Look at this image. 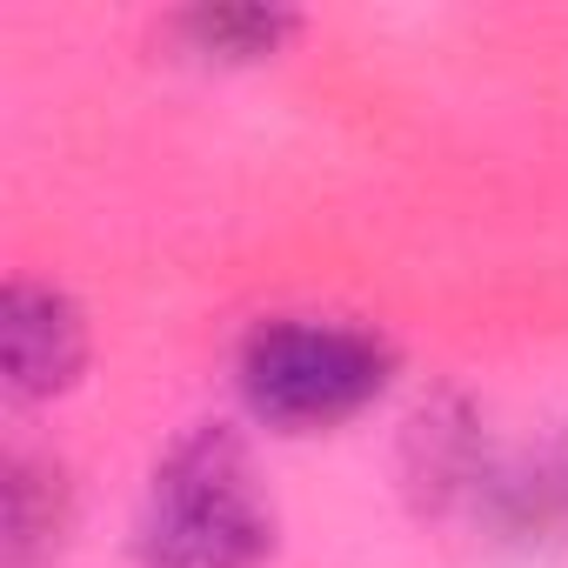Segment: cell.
<instances>
[{"label": "cell", "mask_w": 568, "mask_h": 568, "mask_svg": "<svg viewBox=\"0 0 568 568\" xmlns=\"http://www.w3.org/2000/svg\"><path fill=\"white\" fill-rule=\"evenodd\" d=\"M134 548L148 568H261L274 548V501L234 428L181 435L141 495Z\"/></svg>", "instance_id": "6da1fadb"}, {"label": "cell", "mask_w": 568, "mask_h": 568, "mask_svg": "<svg viewBox=\"0 0 568 568\" xmlns=\"http://www.w3.org/2000/svg\"><path fill=\"white\" fill-rule=\"evenodd\" d=\"M68 528V495H61V475L34 468V462H14L8 468V568H34Z\"/></svg>", "instance_id": "5b68a950"}, {"label": "cell", "mask_w": 568, "mask_h": 568, "mask_svg": "<svg viewBox=\"0 0 568 568\" xmlns=\"http://www.w3.org/2000/svg\"><path fill=\"white\" fill-rule=\"evenodd\" d=\"M234 382H241V402L254 408V422L288 428V435H315V428L355 422L362 408H375L388 395L395 348L355 322L281 315L241 342Z\"/></svg>", "instance_id": "7a4b0ae2"}, {"label": "cell", "mask_w": 568, "mask_h": 568, "mask_svg": "<svg viewBox=\"0 0 568 568\" xmlns=\"http://www.w3.org/2000/svg\"><path fill=\"white\" fill-rule=\"evenodd\" d=\"M295 28H302V21H295L288 8H194V14L174 21V34H181L201 61H227V68L281 54V41H288Z\"/></svg>", "instance_id": "277c9868"}, {"label": "cell", "mask_w": 568, "mask_h": 568, "mask_svg": "<svg viewBox=\"0 0 568 568\" xmlns=\"http://www.w3.org/2000/svg\"><path fill=\"white\" fill-rule=\"evenodd\" d=\"M0 362L14 402H54L88 368V322L48 281H8L0 295Z\"/></svg>", "instance_id": "3957f363"}]
</instances>
